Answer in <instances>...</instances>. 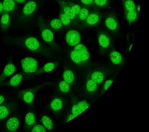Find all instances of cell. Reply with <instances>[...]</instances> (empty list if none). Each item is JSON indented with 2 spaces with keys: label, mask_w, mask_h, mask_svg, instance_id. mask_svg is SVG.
Here are the masks:
<instances>
[{
  "label": "cell",
  "mask_w": 149,
  "mask_h": 132,
  "mask_svg": "<svg viewBox=\"0 0 149 132\" xmlns=\"http://www.w3.org/2000/svg\"><path fill=\"white\" fill-rule=\"evenodd\" d=\"M3 39L7 44L24 48L30 51L47 57H54L51 50L34 37L26 36L13 37L6 36L3 37Z\"/></svg>",
  "instance_id": "obj_1"
},
{
  "label": "cell",
  "mask_w": 149,
  "mask_h": 132,
  "mask_svg": "<svg viewBox=\"0 0 149 132\" xmlns=\"http://www.w3.org/2000/svg\"><path fill=\"white\" fill-rule=\"evenodd\" d=\"M38 23L43 39L54 50L59 51L60 48L55 41L52 32L47 27L42 16H40L38 19Z\"/></svg>",
  "instance_id": "obj_2"
},
{
  "label": "cell",
  "mask_w": 149,
  "mask_h": 132,
  "mask_svg": "<svg viewBox=\"0 0 149 132\" xmlns=\"http://www.w3.org/2000/svg\"><path fill=\"white\" fill-rule=\"evenodd\" d=\"M97 36L100 54L103 55L108 54L112 49L113 46L110 36L106 30L100 29Z\"/></svg>",
  "instance_id": "obj_3"
},
{
  "label": "cell",
  "mask_w": 149,
  "mask_h": 132,
  "mask_svg": "<svg viewBox=\"0 0 149 132\" xmlns=\"http://www.w3.org/2000/svg\"><path fill=\"white\" fill-rule=\"evenodd\" d=\"M51 84L50 82H46L36 86L20 91L18 93V96L26 103L31 104L33 101L35 93L44 86Z\"/></svg>",
  "instance_id": "obj_4"
},
{
  "label": "cell",
  "mask_w": 149,
  "mask_h": 132,
  "mask_svg": "<svg viewBox=\"0 0 149 132\" xmlns=\"http://www.w3.org/2000/svg\"><path fill=\"white\" fill-rule=\"evenodd\" d=\"M113 70L110 68H98L90 72L88 77L90 78L99 85L104 79L113 72Z\"/></svg>",
  "instance_id": "obj_5"
},
{
  "label": "cell",
  "mask_w": 149,
  "mask_h": 132,
  "mask_svg": "<svg viewBox=\"0 0 149 132\" xmlns=\"http://www.w3.org/2000/svg\"><path fill=\"white\" fill-rule=\"evenodd\" d=\"M104 23L106 27L116 36L119 35V26L116 15L113 13L108 14L106 17Z\"/></svg>",
  "instance_id": "obj_6"
},
{
  "label": "cell",
  "mask_w": 149,
  "mask_h": 132,
  "mask_svg": "<svg viewBox=\"0 0 149 132\" xmlns=\"http://www.w3.org/2000/svg\"><path fill=\"white\" fill-rule=\"evenodd\" d=\"M21 63L24 72L26 73H32L37 70V61L33 58L26 57L21 60Z\"/></svg>",
  "instance_id": "obj_7"
},
{
  "label": "cell",
  "mask_w": 149,
  "mask_h": 132,
  "mask_svg": "<svg viewBox=\"0 0 149 132\" xmlns=\"http://www.w3.org/2000/svg\"><path fill=\"white\" fill-rule=\"evenodd\" d=\"M65 39L69 45L75 46L79 44L81 40V37L79 32L76 30H72L67 32Z\"/></svg>",
  "instance_id": "obj_8"
},
{
  "label": "cell",
  "mask_w": 149,
  "mask_h": 132,
  "mask_svg": "<svg viewBox=\"0 0 149 132\" xmlns=\"http://www.w3.org/2000/svg\"><path fill=\"white\" fill-rule=\"evenodd\" d=\"M17 105L14 102H8L0 105V121L6 118L10 113L15 111Z\"/></svg>",
  "instance_id": "obj_9"
},
{
  "label": "cell",
  "mask_w": 149,
  "mask_h": 132,
  "mask_svg": "<svg viewBox=\"0 0 149 132\" xmlns=\"http://www.w3.org/2000/svg\"><path fill=\"white\" fill-rule=\"evenodd\" d=\"M101 16L98 12H94L89 13L82 25L83 27L95 26L100 22Z\"/></svg>",
  "instance_id": "obj_10"
},
{
  "label": "cell",
  "mask_w": 149,
  "mask_h": 132,
  "mask_svg": "<svg viewBox=\"0 0 149 132\" xmlns=\"http://www.w3.org/2000/svg\"><path fill=\"white\" fill-rule=\"evenodd\" d=\"M59 64V62H58L48 63L35 72L26 76V78H32L40 74L50 72L56 67Z\"/></svg>",
  "instance_id": "obj_11"
},
{
  "label": "cell",
  "mask_w": 149,
  "mask_h": 132,
  "mask_svg": "<svg viewBox=\"0 0 149 132\" xmlns=\"http://www.w3.org/2000/svg\"><path fill=\"white\" fill-rule=\"evenodd\" d=\"M16 70V67L12 62V57H10L3 72L0 75V84L6 77L14 73Z\"/></svg>",
  "instance_id": "obj_12"
},
{
  "label": "cell",
  "mask_w": 149,
  "mask_h": 132,
  "mask_svg": "<svg viewBox=\"0 0 149 132\" xmlns=\"http://www.w3.org/2000/svg\"><path fill=\"white\" fill-rule=\"evenodd\" d=\"M108 54L109 59L112 63L122 66H123L125 61L120 53L115 50L112 49Z\"/></svg>",
  "instance_id": "obj_13"
},
{
  "label": "cell",
  "mask_w": 149,
  "mask_h": 132,
  "mask_svg": "<svg viewBox=\"0 0 149 132\" xmlns=\"http://www.w3.org/2000/svg\"><path fill=\"white\" fill-rule=\"evenodd\" d=\"M74 50L77 51L84 63L88 61L90 58V54L86 47L83 44H78L75 46Z\"/></svg>",
  "instance_id": "obj_14"
},
{
  "label": "cell",
  "mask_w": 149,
  "mask_h": 132,
  "mask_svg": "<svg viewBox=\"0 0 149 132\" xmlns=\"http://www.w3.org/2000/svg\"><path fill=\"white\" fill-rule=\"evenodd\" d=\"M37 6V3L34 1L31 0L29 1L23 8L22 15L26 17L31 16L36 10Z\"/></svg>",
  "instance_id": "obj_15"
},
{
  "label": "cell",
  "mask_w": 149,
  "mask_h": 132,
  "mask_svg": "<svg viewBox=\"0 0 149 132\" xmlns=\"http://www.w3.org/2000/svg\"><path fill=\"white\" fill-rule=\"evenodd\" d=\"M26 74L24 72L15 75L5 85L14 87H18Z\"/></svg>",
  "instance_id": "obj_16"
},
{
  "label": "cell",
  "mask_w": 149,
  "mask_h": 132,
  "mask_svg": "<svg viewBox=\"0 0 149 132\" xmlns=\"http://www.w3.org/2000/svg\"><path fill=\"white\" fill-rule=\"evenodd\" d=\"M58 3L61 9L63 12L67 15L71 20L74 19L76 17V15L72 11L70 8L65 2L63 0H56Z\"/></svg>",
  "instance_id": "obj_17"
},
{
  "label": "cell",
  "mask_w": 149,
  "mask_h": 132,
  "mask_svg": "<svg viewBox=\"0 0 149 132\" xmlns=\"http://www.w3.org/2000/svg\"><path fill=\"white\" fill-rule=\"evenodd\" d=\"M19 125V119L16 117L10 118L6 122V128L10 132H15L18 129Z\"/></svg>",
  "instance_id": "obj_18"
},
{
  "label": "cell",
  "mask_w": 149,
  "mask_h": 132,
  "mask_svg": "<svg viewBox=\"0 0 149 132\" xmlns=\"http://www.w3.org/2000/svg\"><path fill=\"white\" fill-rule=\"evenodd\" d=\"M35 122V117L34 114L32 112L28 113L25 119L24 129L26 130L30 129L34 125Z\"/></svg>",
  "instance_id": "obj_19"
},
{
  "label": "cell",
  "mask_w": 149,
  "mask_h": 132,
  "mask_svg": "<svg viewBox=\"0 0 149 132\" xmlns=\"http://www.w3.org/2000/svg\"><path fill=\"white\" fill-rule=\"evenodd\" d=\"M124 14L125 18L130 26L136 21L139 15L136 9L130 11H124Z\"/></svg>",
  "instance_id": "obj_20"
},
{
  "label": "cell",
  "mask_w": 149,
  "mask_h": 132,
  "mask_svg": "<svg viewBox=\"0 0 149 132\" xmlns=\"http://www.w3.org/2000/svg\"><path fill=\"white\" fill-rule=\"evenodd\" d=\"M10 24V16L8 12H4L1 19V30L5 31L9 28Z\"/></svg>",
  "instance_id": "obj_21"
},
{
  "label": "cell",
  "mask_w": 149,
  "mask_h": 132,
  "mask_svg": "<svg viewBox=\"0 0 149 132\" xmlns=\"http://www.w3.org/2000/svg\"><path fill=\"white\" fill-rule=\"evenodd\" d=\"M98 85L97 83L90 78L88 77L86 83V88L89 93L93 94L95 93Z\"/></svg>",
  "instance_id": "obj_22"
},
{
  "label": "cell",
  "mask_w": 149,
  "mask_h": 132,
  "mask_svg": "<svg viewBox=\"0 0 149 132\" xmlns=\"http://www.w3.org/2000/svg\"><path fill=\"white\" fill-rule=\"evenodd\" d=\"M124 11H130L136 9V6L133 0H121Z\"/></svg>",
  "instance_id": "obj_23"
},
{
  "label": "cell",
  "mask_w": 149,
  "mask_h": 132,
  "mask_svg": "<svg viewBox=\"0 0 149 132\" xmlns=\"http://www.w3.org/2000/svg\"><path fill=\"white\" fill-rule=\"evenodd\" d=\"M3 4L4 12L8 13L13 10L15 6L14 0H3Z\"/></svg>",
  "instance_id": "obj_24"
},
{
  "label": "cell",
  "mask_w": 149,
  "mask_h": 132,
  "mask_svg": "<svg viewBox=\"0 0 149 132\" xmlns=\"http://www.w3.org/2000/svg\"><path fill=\"white\" fill-rule=\"evenodd\" d=\"M63 105V101L61 99L59 98H56L53 99L50 104L52 109L55 111L60 110L62 109Z\"/></svg>",
  "instance_id": "obj_25"
},
{
  "label": "cell",
  "mask_w": 149,
  "mask_h": 132,
  "mask_svg": "<svg viewBox=\"0 0 149 132\" xmlns=\"http://www.w3.org/2000/svg\"><path fill=\"white\" fill-rule=\"evenodd\" d=\"M70 57L71 60L76 64L81 65L84 64L78 53L74 50L71 52Z\"/></svg>",
  "instance_id": "obj_26"
},
{
  "label": "cell",
  "mask_w": 149,
  "mask_h": 132,
  "mask_svg": "<svg viewBox=\"0 0 149 132\" xmlns=\"http://www.w3.org/2000/svg\"><path fill=\"white\" fill-rule=\"evenodd\" d=\"M64 81L68 84L72 83L74 81V77L73 73L70 70L65 71L63 75Z\"/></svg>",
  "instance_id": "obj_27"
},
{
  "label": "cell",
  "mask_w": 149,
  "mask_h": 132,
  "mask_svg": "<svg viewBox=\"0 0 149 132\" xmlns=\"http://www.w3.org/2000/svg\"><path fill=\"white\" fill-rule=\"evenodd\" d=\"M42 122L45 127L50 130L53 128V124L51 119L47 116H44L42 118Z\"/></svg>",
  "instance_id": "obj_28"
},
{
  "label": "cell",
  "mask_w": 149,
  "mask_h": 132,
  "mask_svg": "<svg viewBox=\"0 0 149 132\" xmlns=\"http://www.w3.org/2000/svg\"><path fill=\"white\" fill-rule=\"evenodd\" d=\"M65 1L76 15H78L81 8L79 5L69 1L66 0Z\"/></svg>",
  "instance_id": "obj_29"
},
{
  "label": "cell",
  "mask_w": 149,
  "mask_h": 132,
  "mask_svg": "<svg viewBox=\"0 0 149 132\" xmlns=\"http://www.w3.org/2000/svg\"><path fill=\"white\" fill-rule=\"evenodd\" d=\"M59 19L60 20L63 24L65 26L69 25L71 19L66 15L61 9L59 13Z\"/></svg>",
  "instance_id": "obj_30"
},
{
  "label": "cell",
  "mask_w": 149,
  "mask_h": 132,
  "mask_svg": "<svg viewBox=\"0 0 149 132\" xmlns=\"http://www.w3.org/2000/svg\"><path fill=\"white\" fill-rule=\"evenodd\" d=\"M115 78V77H113L108 79L104 82L102 88L100 96H101L107 90Z\"/></svg>",
  "instance_id": "obj_31"
},
{
  "label": "cell",
  "mask_w": 149,
  "mask_h": 132,
  "mask_svg": "<svg viewBox=\"0 0 149 132\" xmlns=\"http://www.w3.org/2000/svg\"><path fill=\"white\" fill-rule=\"evenodd\" d=\"M89 14V11L87 9L85 8H81L78 14L79 18L81 21H85Z\"/></svg>",
  "instance_id": "obj_32"
},
{
  "label": "cell",
  "mask_w": 149,
  "mask_h": 132,
  "mask_svg": "<svg viewBox=\"0 0 149 132\" xmlns=\"http://www.w3.org/2000/svg\"><path fill=\"white\" fill-rule=\"evenodd\" d=\"M77 105L81 113L87 109L90 106L88 103L85 100H83L79 102Z\"/></svg>",
  "instance_id": "obj_33"
},
{
  "label": "cell",
  "mask_w": 149,
  "mask_h": 132,
  "mask_svg": "<svg viewBox=\"0 0 149 132\" xmlns=\"http://www.w3.org/2000/svg\"><path fill=\"white\" fill-rule=\"evenodd\" d=\"M62 23L59 19H54L52 20L50 23L51 26L55 29L60 28L62 26Z\"/></svg>",
  "instance_id": "obj_34"
},
{
  "label": "cell",
  "mask_w": 149,
  "mask_h": 132,
  "mask_svg": "<svg viewBox=\"0 0 149 132\" xmlns=\"http://www.w3.org/2000/svg\"><path fill=\"white\" fill-rule=\"evenodd\" d=\"M59 87L60 90L63 93L67 92L70 89L69 84L64 81L60 82L59 84Z\"/></svg>",
  "instance_id": "obj_35"
},
{
  "label": "cell",
  "mask_w": 149,
  "mask_h": 132,
  "mask_svg": "<svg viewBox=\"0 0 149 132\" xmlns=\"http://www.w3.org/2000/svg\"><path fill=\"white\" fill-rule=\"evenodd\" d=\"M108 0H94V3L97 7L103 8L108 5Z\"/></svg>",
  "instance_id": "obj_36"
},
{
  "label": "cell",
  "mask_w": 149,
  "mask_h": 132,
  "mask_svg": "<svg viewBox=\"0 0 149 132\" xmlns=\"http://www.w3.org/2000/svg\"><path fill=\"white\" fill-rule=\"evenodd\" d=\"M31 132H45L46 130L43 126L40 124H37L33 126Z\"/></svg>",
  "instance_id": "obj_37"
},
{
  "label": "cell",
  "mask_w": 149,
  "mask_h": 132,
  "mask_svg": "<svg viewBox=\"0 0 149 132\" xmlns=\"http://www.w3.org/2000/svg\"><path fill=\"white\" fill-rule=\"evenodd\" d=\"M72 114L75 117L78 116L81 113L79 110L77 105H74L72 108Z\"/></svg>",
  "instance_id": "obj_38"
},
{
  "label": "cell",
  "mask_w": 149,
  "mask_h": 132,
  "mask_svg": "<svg viewBox=\"0 0 149 132\" xmlns=\"http://www.w3.org/2000/svg\"><path fill=\"white\" fill-rule=\"evenodd\" d=\"M81 2L86 6H91L94 3V0H80Z\"/></svg>",
  "instance_id": "obj_39"
},
{
  "label": "cell",
  "mask_w": 149,
  "mask_h": 132,
  "mask_svg": "<svg viewBox=\"0 0 149 132\" xmlns=\"http://www.w3.org/2000/svg\"><path fill=\"white\" fill-rule=\"evenodd\" d=\"M4 12L3 2L0 1V14H2Z\"/></svg>",
  "instance_id": "obj_40"
},
{
  "label": "cell",
  "mask_w": 149,
  "mask_h": 132,
  "mask_svg": "<svg viewBox=\"0 0 149 132\" xmlns=\"http://www.w3.org/2000/svg\"><path fill=\"white\" fill-rule=\"evenodd\" d=\"M5 100L4 96L2 95H0V105L3 103Z\"/></svg>",
  "instance_id": "obj_41"
},
{
  "label": "cell",
  "mask_w": 149,
  "mask_h": 132,
  "mask_svg": "<svg viewBox=\"0 0 149 132\" xmlns=\"http://www.w3.org/2000/svg\"><path fill=\"white\" fill-rule=\"evenodd\" d=\"M75 117L72 114L70 115L68 117L66 122H68Z\"/></svg>",
  "instance_id": "obj_42"
},
{
  "label": "cell",
  "mask_w": 149,
  "mask_h": 132,
  "mask_svg": "<svg viewBox=\"0 0 149 132\" xmlns=\"http://www.w3.org/2000/svg\"><path fill=\"white\" fill-rule=\"evenodd\" d=\"M14 1L18 3H22L25 2L26 0H14Z\"/></svg>",
  "instance_id": "obj_43"
},
{
  "label": "cell",
  "mask_w": 149,
  "mask_h": 132,
  "mask_svg": "<svg viewBox=\"0 0 149 132\" xmlns=\"http://www.w3.org/2000/svg\"><path fill=\"white\" fill-rule=\"evenodd\" d=\"M140 5H138L137 7H136V10L139 14L140 10Z\"/></svg>",
  "instance_id": "obj_44"
}]
</instances>
